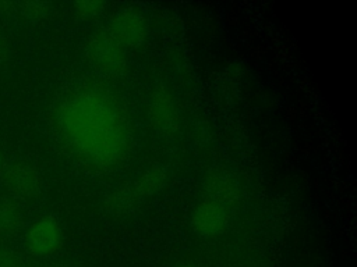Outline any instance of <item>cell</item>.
I'll list each match as a JSON object with an SVG mask.
<instances>
[{
    "label": "cell",
    "instance_id": "9c48e42d",
    "mask_svg": "<svg viewBox=\"0 0 357 267\" xmlns=\"http://www.w3.org/2000/svg\"><path fill=\"white\" fill-rule=\"evenodd\" d=\"M24 224V217L15 202L0 197V234L6 236L20 232Z\"/></svg>",
    "mask_w": 357,
    "mask_h": 267
},
{
    "label": "cell",
    "instance_id": "3957f363",
    "mask_svg": "<svg viewBox=\"0 0 357 267\" xmlns=\"http://www.w3.org/2000/svg\"><path fill=\"white\" fill-rule=\"evenodd\" d=\"M1 181L7 192L15 199H32L39 195L42 188L38 171L22 161L10 164L1 175Z\"/></svg>",
    "mask_w": 357,
    "mask_h": 267
},
{
    "label": "cell",
    "instance_id": "7a4b0ae2",
    "mask_svg": "<svg viewBox=\"0 0 357 267\" xmlns=\"http://www.w3.org/2000/svg\"><path fill=\"white\" fill-rule=\"evenodd\" d=\"M86 54L92 67L109 78H117L126 70L124 49L107 31L98 32L88 40Z\"/></svg>",
    "mask_w": 357,
    "mask_h": 267
},
{
    "label": "cell",
    "instance_id": "ba28073f",
    "mask_svg": "<svg viewBox=\"0 0 357 267\" xmlns=\"http://www.w3.org/2000/svg\"><path fill=\"white\" fill-rule=\"evenodd\" d=\"M149 118L162 132H174L178 128V115L172 96L165 89H156L149 102Z\"/></svg>",
    "mask_w": 357,
    "mask_h": 267
},
{
    "label": "cell",
    "instance_id": "277c9868",
    "mask_svg": "<svg viewBox=\"0 0 357 267\" xmlns=\"http://www.w3.org/2000/svg\"><path fill=\"white\" fill-rule=\"evenodd\" d=\"M63 242L61 228L53 217H42L26 232V248L39 257L54 254Z\"/></svg>",
    "mask_w": 357,
    "mask_h": 267
},
{
    "label": "cell",
    "instance_id": "7c38bea8",
    "mask_svg": "<svg viewBox=\"0 0 357 267\" xmlns=\"http://www.w3.org/2000/svg\"><path fill=\"white\" fill-rule=\"evenodd\" d=\"M74 7H75V13L79 17H92L102 10L103 3H100V1H78V3H75Z\"/></svg>",
    "mask_w": 357,
    "mask_h": 267
},
{
    "label": "cell",
    "instance_id": "8fae6325",
    "mask_svg": "<svg viewBox=\"0 0 357 267\" xmlns=\"http://www.w3.org/2000/svg\"><path fill=\"white\" fill-rule=\"evenodd\" d=\"M0 267H22V259L13 249L0 246Z\"/></svg>",
    "mask_w": 357,
    "mask_h": 267
},
{
    "label": "cell",
    "instance_id": "8992f818",
    "mask_svg": "<svg viewBox=\"0 0 357 267\" xmlns=\"http://www.w3.org/2000/svg\"><path fill=\"white\" fill-rule=\"evenodd\" d=\"M229 220V207L206 197L194 209L191 225L202 236H215L225 231Z\"/></svg>",
    "mask_w": 357,
    "mask_h": 267
},
{
    "label": "cell",
    "instance_id": "5bb4252c",
    "mask_svg": "<svg viewBox=\"0 0 357 267\" xmlns=\"http://www.w3.org/2000/svg\"><path fill=\"white\" fill-rule=\"evenodd\" d=\"M0 167H1V153H0Z\"/></svg>",
    "mask_w": 357,
    "mask_h": 267
},
{
    "label": "cell",
    "instance_id": "30bf717a",
    "mask_svg": "<svg viewBox=\"0 0 357 267\" xmlns=\"http://www.w3.org/2000/svg\"><path fill=\"white\" fill-rule=\"evenodd\" d=\"M165 178H166L165 170L162 167L155 165V167L149 168L148 171H145L141 175V178L131 185V189L138 196V199H141L144 196H151L162 188Z\"/></svg>",
    "mask_w": 357,
    "mask_h": 267
},
{
    "label": "cell",
    "instance_id": "6da1fadb",
    "mask_svg": "<svg viewBox=\"0 0 357 267\" xmlns=\"http://www.w3.org/2000/svg\"><path fill=\"white\" fill-rule=\"evenodd\" d=\"M59 127L74 152L96 165L114 164L128 145V129L116 102L98 90H79L59 111Z\"/></svg>",
    "mask_w": 357,
    "mask_h": 267
},
{
    "label": "cell",
    "instance_id": "5b68a950",
    "mask_svg": "<svg viewBox=\"0 0 357 267\" xmlns=\"http://www.w3.org/2000/svg\"><path fill=\"white\" fill-rule=\"evenodd\" d=\"M107 33L123 49L138 47L146 38L148 26L141 14L135 11H121L110 21Z\"/></svg>",
    "mask_w": 357,
    "mask_h": 267
},
{
    "label": "cell",
    "instance_id": "52a82bcc",
    "mask_svg": "<svg viewBox=\"0 0 357 267\" xmlns=\"http://www.w3.org/2000/svg\"><path fill=\"white\" fill-rule=\"evenodd\" d=\"M206 197L226 207L236 204L240 199L241 189L233 174L226 171L212 172L204 184Z\"/></svg>",
    "mask_w": 357,
    "mask_h": 267
},
{
    "label": "cell",
    "instance_id": "4fadbf2b",
    "mask_svg": "<svg viewBox=\"0 0 357 267\" xmlns=\"http://www.w3.org/2000/svg\"><path fill=\"white\" fill-rule=\"evenodd\" d=\"M174 267H192V266H190V264H177Z\"/></svg>",
    "mask_w": 357,
    "mask_h": 267
}]
</instances>
